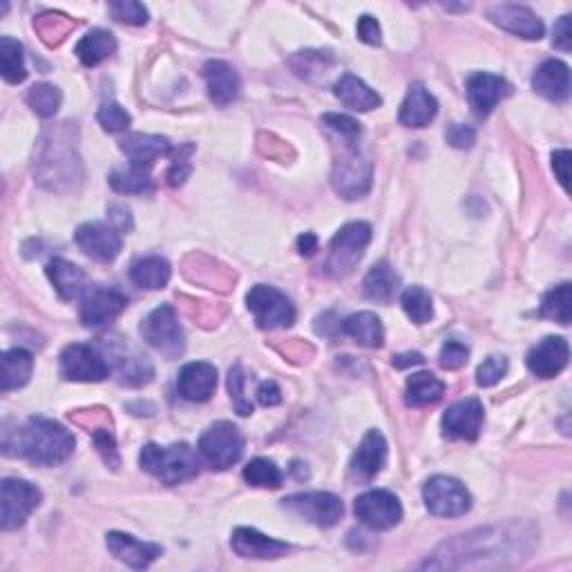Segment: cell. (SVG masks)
<instances>
[{"instance_id":"obj_1","label":"cell","mask_w":572,"mask_h":572,"mask_svg":"<svg viewBox=\"0 0 572 572\" xmlns=\"http://www.w3.org/2000/svg\"><path fill=\"white\" fill-rule=\"evenodd\" d=\"M74 436L61 423L43 416H32L21 429L3 425V452L5 456H23L34 465L54 467L65 463L74 452Z\"/></svg>"},{"instance_id":"obj_2","label":"cell","mask_w":572,"mask_h":572,"mask_svg":"<svg viewBox=\"0 0 572 572\" xmlns=\"http://www.w3.org/2000/svg\"><path fill=\"white\" fill-rule=\"evenodd\" d=\"M34 175L38 184L47 190H72L81 184L83 168L76 150V128L72 123H59V126L47 128L38 141Z\"/></svg>"},{"instance_id":"obj_3","label":"cell","mask_w":572,"mask_h":572,"mask_svg":"<svg viewBox=\"0 0 572 572\" xmlns=\"http://www.w3.org/2000/svg\"><path fill=\"white\" fill-rule=\"evenodd\" d=\"M358 139L360 137L336 135V146H333L331 184L345 199L365 197L371 186V161L360 150Z\"/></svg>"},{"instance_id":"obj_4","label":"cell","mask_w":572,"mask_h":572,"mask_svg":"<svg viewBox=\"0 0 572 572\" xmlns=\"http://www.w3.org/2000/svg\"><path fill=\"white\" fill-rule=\"evenodd\" d=\"M139 463L143 470L166 485L184 483L199 474L197 454L186 443H175L168 447H161L157 443L143 445Z\"/></svg>"},{"instance_id":"obj_5","label":"cell","mask_w":572,"mask_h":572,"mask_svg":"<svg viewBox=\"0 0 572 572\" xmlns=\"http://www.w3.org/2000/svg\"><path fill=\"white\" fill-rule=\"evenodd\" d=\"M371 242V226L365 222H351L342 226L338 235L333 237L329 246V257L324 266V273L331 278H345L356 269V264L362 260L367 244Z\"/></svg>"},{"instance_id":"obj_6","label":"cell","mask_w":572,"mask_h":572,"mask_svg":"<svg viewBox=\"0 0 572 572\" xmlns=\"http://www.w3.org/2000/svg\"><path fill=\"white\" fill-rule=\"evenodd\" d=\"M141 336L152 349H157L168 360L179 358L186 349L184 329H181L173 304H161L159 309L152 311L141 322Z\"/></svg>"},{"instance_id":"obj_7","label":"cell","mask_w":572,"mask_h":572,"mask_svg":"<svg viewBox=\"0 0 572 572\" xmlns=\"http://www.w3.org/2000/svg\"><path fill=\"white\" fill-rule=\"evenodd\" d=\"M199 452L213 470H228L233 463L242 459L244 436L233 423H213L199 438Z\"/></svg>"},{"instance_id":"obj_8","label":"cell","mask_w":572,"mask_h":572,"mask_svg":"<svg viewBox=\"0 0 572 572\" xmlns=\"http://www.w3.org/2000/svg\"><path fill=\"white\" fill-rule=\"evenodd\" d=\"M43 492L23 479H5L0 485V528L16 530L41 505Z\"/></svg>"},{"instance_id":"obj_9","label":"cell","mask_w":572,"mask_h":572,"mask_svg":"<svg viewBox=\"0 0 572 572\" xmlns=\"http://www.w3.org/2000/svg\"><path fill=\"white\" fill-rule=\"evenodd\" d=\"M246 304L257 322V327L264 331L291 327L295 322V307L284 293L266 284H257L246 295Z\"/></svg>"},{"instance_id":"obj_10","label":"cell","mask_w":572,"mask_h":572,"mask_svg":"<svg viewBox=\"0 0 572 572\" xmlns=\"http://www.w3.org/2000/svg\"><path fill=\"white\" fill-rule=\"evenodd\" d=\"M423 499L429 514H434V517L456 519L472 508L470 492L452 476H432L423 488Z\"/></svg>"},{"instance_id":"obj_11","label":"cell","mask_w":572,"mask_h":572,"mask_svg":"<svg viewBox=\"0 0 572 572\" xmlns=\"http://www.w3.org/2000/svg\"><path fill=\"white\" fill-rule=\"evenodd\" d=\"M59 367L61 376L72 383H101L110 376V362L103 358L101 351L92 345H81V342L63 349Z\"/></svg>"},{"instance_id":"obj_12","label":"cell","mask_w":572,"mask_h":572,"mask_svg":"<svg viewBox=\"0 0 572 572\" xmlns=\"http://www.w3.org/2000/svg\"><path fill=\"white\" fill-rule=\"evenodd\" d=\"M282 508L320 528H333L345 514V505L331 492L293 494V497L282 499Z\"/></svg>"},{"instance_id":"obj_13","label":"cell","mask_w":572,"mask_h":572,"mask_svg":"<svg viewBox=\"0 0 572 572\" xmlns=\"http://www.w3.org/2000/svg\"><path fill=\"white\" fill-rule=\"evenodd\" d=\"M356 517L371 530H392L403 519V505L387 490L360 494L354 503Z\"/></svg>"},{"instance_id":"obj_14","label":"cell","mask_w":572,"mask_h":572,"mask_svg":"<svg viewBox=\"0 0 572 572\" xmlns=\"http://www.w3.org/2000/svg\"><path fill=\"white\" fill-rule=\"evenodd\" d=\"M128 307V298L114 289L90 286V291L81 298V322L90 329L108 327Z\"/></svg>"},{"instance_id":"obj_15","label":"cell","mask_w":572,"mask_h":572,"mask_svg":"<svg viewBox=\"0 0 572 572\" xmlns=\"http://www.w3.org/2000/svg\"><path fill=\"white\" fill-rule=\"evenodd\" d=\"M467 99H470V106L474 114L479 119H488L492 110L499 106V101H503L512 92L510 83L503 79V76L490 74V72H476L465 83Z\"/></svg>"},{"instance_id":"obj_16","label":"cell","mask_w":572,"mask_h":572,"mask_svg":"<svg viewBox=\"0 0 572 572\" xmlns=\"http://www.w3.org/2000/svg\"><path fill=\"white\" fill-rule=\"evenodd\" d=\"M485 409L479 398H465L443 416V436L452 441H476L481 434Z\"/></svg>"},{"instance_id":"obj_17","label":"cell","mask_w":572,"mask_h":572,"mask_svg":"<svg viewBox=\"0 0 572 572\" xmlns=\"http://www.w3.org/2000/svg\"><path fill=\"white\" fill-rule=\"evenodd\" d=\"M76 244L81 246V251L92 257L94 262L110 264L117 260L121 253V233L114 226L92 222L83 224L76 231Z\"/></svg>"},{"instance_id":"obj_18","label":"cell","mask_w":572,"mask_h":572,"mask_svg":"<svg viewBox=\"0 0 572 572\" xmlns=\"http://www.w3.org/2000/svg\"><path fill=\"white\" fill-rule=\"evenodd\" d=\"M385 463H387L385 436L383 432H378V429H369L365 438H362L354 459L349 463V474L351 479L358 483H369L371 479H376V474H380Z\"/></svg>"},{"instance_id":"obj_19","label":"cell","mask_w":572,"mask_h":572,"mask_svg":"<svg viewBox=\"0 0 572 572\" xmlns=\"http://www.w3.org/2000/svg\"><path fill=\"white\" fill-rule=\"evenodd\" d=\"M488 18L501 30L526 38V41H539L543 36V23L539 21V16L523 5L490 7Z\"/></svg>"},{"instance_id":"obj_20","label":"cell","mask_w":572,"mask_h":572,"mask_svg":"<svg viewBox=\"0 0 572 572\" xmlns=\"http://www.w3.org/2000/svg\"><path fill=\"white\" fill-rule=\"evenodd\" d=\"M570 358V347L564 338L550 336L530 349L526 365L539 378H555L566 369Z\"/></svg>"},{"instance_id":"obj_21","label":"cell","mask_w":572,"mask_h":572,"mask_svg":"<svg viewBox=\"0 0 572 572\" xmlns=\"http://www.w3.org/2000/svg\"><path fill=\"white\" fill-rule=\"evenodd\" d=\"M106 546L119 561L137 570L148 568L152 561L159 559L161 552H164L157 543L139 541L132 535H126V532H108Z\"/></svg>"},{"instance_id":"obj_22","label":"cell","mask_w":572,"mask_h":572,"mask_svg":"<svg viewBox=\"0 0 572 572\" xmlns=\"http://www.w3.org/2000/svg\"><path fill=\"white\" fill-rule=\"evenodd\" d=\"M204 81L208 88V97H211L215 106H231V103L240 97V74L226 61H208L204 65Z\"/></svg>"},{"instance_id":"obj_23","label":"cell","mask_w":572,"mask_h":572,"mask_svg":"<svg viewBox=\"0 0 572 572\" xmlns=\"http://www.w3.org/2000/svg\"><path fill=\"white\" fill-rule=\"evenodd\" d=\"M217 387V369L208 362H190L179 371L177 389L181 398L190 403H206L215 394Z\"/></svg>"},{"instance_id":"obj_24","label":"cell","mask_w":572,"mask_h":572,"mask_svg":"<svg viewBox=\"0 0 572 572\" xmlns=\"http://www.w3.org/2000/svg\"><path fill=\"white\" fill-rule=\"evenodd\" d=\"M231 546L244 559H278L291 552L289 543L266 537L253 528H237L233 532Z\"/></svg>"},{"instance_id":"obj_25","label":"cell","mask_w":572,"mask_h":572,"mask_svg":"<svg viewBox=\"0 0 572 572\" xmlns=\"http://www.w3.org/2000/svg\"><path fill=\"white\" fill-rule=\"evenodd\" d=\"M110 356L114 360V369H117L121 385H128V387L148 385L152 380V374H155L150 360L146 356H141L139 351H135L130 345H126L123 340L117 347H112Z\"/></svg>"},{"instance_id":"obj_26","label":"cell","mask_w":572,"mask_h":572,"mask_svg":"<svg viewBox=\"0 0 572 572\" xmlns=\"http://www.w3.org/2000/svg\"><path fill=\"white\" fill-rule=\"evenodd\" d=\"M121 150L126 152V157L130 159V166H137L143 170H150L155 166V161L173 155V148H170V141L166 137L159 135H128L121 139Z\"/></svg>"},{"instance_id":"obj_27","label":"cell","mask_w":572,"mask_h":572,"mask_svg":"<svg viewBox=\"0 0 572 572\" xmlns=\"http://www.w3.org/2000/svg\"><path fill=\"white\" fill-rule=\"evenodd\" d=\"M438 114V101L423 83H414L400 106L398 121L407 128H425Z\"/></svg>"},{"instance_id":"obj_28","label":"cell","mask_w":572,"mask_h":572,"mask_svg":"<svg viewBox=\"0 0 572 572\" xmlns=\"http://www.w3.org/2000/svg\"><path fill=\"white\" fill-rule=\"evenodd\" d=\"M532 88L543 99L564 103L570 97V68L564 61L550 59L532 76Z\"/></svg>"},{"instance_id":"obj_29","label":"cell","mask_w":572,"mask_h":572,"mask_svg":"<svg viewBox=\"0 0 572 572\" xmlns=\"http://www.w3.org/2000/svg\"><path fill=\"white\" fill-rule=\"evenodd\" d=\"M47 278L52 280L56 293L68 302L79 300L90 291L88 275H85L79 266L68 260H61V257H56V260L47 264Z\"/></svg>"},{"instance_id":"obj_30","label":"cell","mask_w":572,"mask_h":572,"mask_svg":"<svg viewBox=\"0 0 572 572\" xmlns=\"http://www.w3.org/2000/svg\"><path fill=\"white\" fill-rule=\"evenodd\" d=\"M74 421L88 427V432H92L94 445H97V450L101 452L103 461L110 467H117L119 465L117 443H114L108 412H103V409H85L83 414H74Z\"/></svg>"},{"instance_id":"obj_31","label":"cell","mask_w":572,"mask_h":572,"mask_svg":"<svg viewBox=\"0 0 572 572\" xmlns=\"http://www.w3.org/2000/svg\"><path fill=\"white\" fill-rule=\"evenodd\" d=\"M336 97L345 103L347 108L358 110V112H369L380 108V94L376 90H371L369 85L358 79L356 74H342L340 81L336 83Z\"/></svg>"},{"instance_id":"obj_32","label":"cell","mask_w":572,"mask_h":572,"mask_svg":"<svg viewBox=\"0 0 572 572\" xmlns=\"http://www.w3.org/2000/svg\"><path fill=\"white\" fill-rule=\"evenodd\" d=\"M342 333H347L349 338H354L360 347L367 349H378L383 347L385 342V329L383 322L376 316V313L369 311H360L349 316L345 322H342Z\"/></svg>"},{"instance_id":"obj_33","label":"cell","mask_w":572,"mask_h":572,"mask_svg":"<svg viewBox=\"0 0 572 572\" xmlns=\"http://www.w3.org/2000/svg\"><path fill=\"white\" fill-rule=\"evenodd\" d=\"M34 369V358L30 351L25 349H9L3 354V378H0V389L3 392H12V389H21L30 383Z\"/></svg>"},{"instance_id":"obj_34","label":"cell","mask_w":572,"mask_h":572,"mask_svg":"<svg viewBox=\"0 0 572 572\" xmlns=\"http://www.w3.org/2000/svg\"><path fill=\"white\" fill-rule=\"evenodd\" d=\"M114 52H117V38L108 30H92L76 45V56L85 68H94V65L110 59Z\"/></svg>"},{"instance_id":"obj_35","label":"cell","mask_w":572,"mask_h":572,"mask_svg":"<svg viewBox=\"0 0 572 572\" xmlns=\"http://www.w3.org/2000/svg\"><path fill=\"white\" fill-rule=\"evenodd\" d=\"M170 275H173V269H170L168 260L157 255L143 257V260L132 264L130 269V280L135 282L141 289H164V286L170 282Z\"/></svg>"},{"instance_id":"obj_36","label":"cell","mask_w":572,"mask_h":572,"mask_svg":"<svg viewBox=\"0 0 572 572\" xmlns=\"http://www.w3.org/2000/svg\"><path fill=\"white\" fill-rule=\"evenodd\" d=\"M398 286H400L398 273L387 262H378L365 278V295L369 300L387 304L394 300Z\"/></svg>"},{"instance_id":"obj_37","label":"cell","mask_w":572,"mask_h":572,"mask_svg":"<svg viewBox=\"0 0 572 572\" xmlns=\"http://www.w3.org/2000/svg\"><path fill=\"white\" fill-rule=\"evenodd\" d=\"M445 394V385L429 371H421V374H412L407 380V405L409 407H425L432 405L436 400H441Z\"/></svg>"},{"instance_id":"obj_38","label":"cell","mask_w":572,"mask_h":572,"mask_svg":"<svg viewBox=\"0 0 572 572\" xmlns=\"http://www.w3.org/2000/svg\"><path fill=\"white\" fill-rule=\"evenodd\" d=\"M0 65H3V79L7 83L18 85L27 79L23 45L12 36L0 38Z\"/></svg>"},{"instance_id":"obj_39","label":"cell","mask_w":572,"mask_h":572,"mask_svg":"<svg viewBox=\"0 0 572 572\" xmlns=\"http://www.w3.org/2000/svg\"><path fill=\"white\" fill-rule=\"evenodd\" d=\"M541 318L555 320L559 324H570L572 307H570V282L555 286V289L546 293L539 309Z\"/></svg>"},{"instance_id":"obj_40","label":"cell","mask_w":572,"mask_h":572,"mask_svg":"<svg viewBox=\"0 0 572 572\" xmlns=\"http://www.w3.org/2000/svg\"><path fill=\"white\" fill-rule=\"evenodd\" d=\"M61 101V90L52 83H36L32 85L30 92H27V103H30V108L43 119L54 117L61 108Z\"/></svg>"},{"instance_id":"obj_41","label":"cell","mask_w":572,"mask_h":572,"mask_svg":"<svg viewBox=\"0 0 572 572\" xmlns=\"http://www.w3.org/2000/svg\"><path fill=\"white\" fill-rule=\"evenodd\" d=\"M403 309L407 313V318L414 324H425L432 320L434 307H432V295H429L423 286H409L403 293Z\"/></svg>"},{"instance_id":"obj_42","label":"cell","mask_w":572,"mask_h":572,"mask_svg":"<svg viewBox=\"0 0 572 572\" xmlns=\"http://www.w3.org/2000/svg\"><path fill=\"white\" fill-rule=\"evenodd\" d=\"M150 170H143L137 166H130L128 170H114L110 175V186L117 190V193L126 195H141L150 188Z\"/></svg>"},{"instance_id":"obj_43","label":"cell","mask_w":572,"mask_h":572,"mask_svg":"<svg viewBox=\"0 0 572 572\" xmlns=\"http://www.w3.org/2000/svg\"><path fill=\"white\" fill-rule=\"evenodd\" d=\"M244 479L246 483L255 485V488L278 490L282 485V472L278 470V465L269 459H253L244 467Z\"/></svg>"},{"instance_id":"obj_44","label":"cell","mask_w":572,"mask_h":572,"mask_svg":"<svg viewBox=\"0 0 572 572\" xmlns=\"http://www.w3.org/2000/svg\"><path fill=\"white\" fill-rule=\"evenodd\" d=\"M193 155H195V146L193 143H184V146H179L173 150V155H170V168H168V184L173 188L184 186V181L193 173Z\"/></svg>"},{"instance_id":"obj_45","label":"cell","mask_w":572,"mask_h":572,"mask_svg":"<svg viewBox=\"0 0 572 572\" xmlns=\"http://www.w3.org/2000/svg\"><path fill=\"white\" fill-rule=\"evenodd\" d=\"M72 27L74 23L68 21V16L61 14H43L34 21V30H38L47 45H59Z\"/></svg>"},{"instance_id":"obj_46","label":"cell","mask_w":572,"mask_h":572,"mask_svg":"<svg viewBox=\"0 0 572 572\" xmlns=\"http://www.w3.org/2000/svg\"><path fill=\"white\" fill-rule=\"evenodd\" d=\"M101 128L106 132H126L130 128V114L126 108H121L117 101H106L97 112Z\"/></svg>"},{"instance_id":"obj_47","label":"cell","mask_w":572,"mask_h":572,"mask_svg":"<svg viewBox=\"0 0 572 572\" xmlns=\"http://www.w3.org/2000/svg\"><path fill=\"white\" fill-rule=\"evenodd\" d=\"M244 385H246L244 369L240 365H235L231 369V374H228V392H231V398H233V405L237 409V414L249 416V414H253V403H251L249 398H246Z\"/></svg>"},{"instance_id":"obj_48","label":"cell","mask_w":572,"mask_h":572,"mask_svg":"<svg viewBox=\"0 0 572 572\" xmlns=\"http://www.w3.org/2000/svg\"><path fill=\"white\" fill-rule=\"evenodd\" d=\"M505 371H508V358H503V356L485 358L479 365V369H476V383H479L481 387L497 385L499 380L505 376Z\"/></svg>"},{"instance_id":"obj_49","label":"cell","mask_w":572,"mask_h":572,"mask_svg":"<svg viewBox=\"0 0 572 572\" xmlns=\"http://www.w3.org/2000/svg\"><path fill=\"white\" fill-rule=\"evenodd\" d=\"M110 12L119 23L128 25H146L148 9L135 0H121V3H110Z\"/></svg>"},{"instance_id":"obj_50","label":"cell","mask_w":572,"mask_h":572,"mask_svg":"<svg viewBox=\"0 0 572 572\" xmlns=\"http://www.w3.org/2000/svg\"><path fill=\"white\" fill-rule=\"evenodd\" d=\"M322 123L327 126L333 135H340V137H360V123L356 119L347 117V114H336V112H329L322 117Z\"/></svg>"},{"instance_id":"obj_51","label":"cell","mask_w":572,"mask_h":572,"mask_svg":"<svg viewBox=\"0 0 572 572\" xmlns=\"http://www.w3.org/2000/svg\"><path fill=\"white\" fill-rule=\"evenodd\" d=\"M467 358H470V349L461 342H447L441 349V367L445 369H461Z\"/></svg>"},{"instance_id":"obj_52","label":"cell","mask_w":572,"mask_h":572,"mask_svg":"<svg viewBox=\"0 0 572 572\" xmlns=\"http://www.w3.org/2000/svg\"><path fill=\"white\" fill-rule=\"evenodd\" d=\"M445 139H447V143H450L452 148L465 150V148L474 146L476 132H474V128L465 126V123H452V126L447 128V132H445Z\"/></svg>"},{"instance_id":"obj_53","label":"cell","mask_w":572,"mask_h":572,"mask_svg":"<svg viewBox=\"0 0 572 572\" xmlns=\"http://www.w3.org/2000/svg\"><path fill=\"white\" fill-rule=\"evenodd\" d=\"M358 36H360V41L362 43H367V45H380L383 43V32H380V25L374 16H360V21H358Z\"/></svg>"},{"instance_id":"obj_54","label":"cell","mask_w":572,"mask_h":572,"mask_svg":"<svg viewBox=\"0 0 572 572\" xmlns=\"http://www.w3.org/2000/svg\"><path fill=\"white\" fill-rule=\"evenodd\" d=\"M552 45L559 47L561 52H570V47H572L570 16H561V21L555 25V32H552Z\"/></svg>"},{"instance_id":"obj_55","label":"cell","mask_w":572,"mask_h":572,"mask_svg":"<svg viewBox=\"0 0 572 572\" xmlns=\"http://www.w3.org/2000/svg\"><path fill=\"white\" fill-rule=\"evenodd\" d=\"M257 400H260V405H264V407L280 405L282 403V392H280L278 383H275V380H264V383L260 385V389H257Z\"/></svg>"},{"instance_id":"obj_56","label":"cell","mask_w":572,"mask_h":572,"mask_svg":"<svg viewBox=\"0 0 572 572\" xmlns=\"http://www.w3.org/2000/svg\"><path fill=\"white\" fill-rule=\"evenodd\" d=\"M568 166H570V150H557L555 155H552V168H555L559 184L568 190Z\"/></svg>"},{"instance_id":"obj_57","label":"cell","mask_w":572,"mask_h":572,"mask_svg":"<svg viewBox=\"0 0 572 572\" xmlns=\"http://www.w3.org/2000/svg\"><path fill=\"white\" fill-rule=\"evenodd\" d=\"M110 222L112 226L117 228V231H130L132 228V219H130V211H126V208H121V206H114L110 208Z\"/></svg>"},{"instance_id":"obj_58","label":"cell","mask_w":572,"mask_h":572,"mask_svg":"<svg viewBox=\"0 0 572 572\" xmlns=\"http://www.w3.org/2000/svg\"><path fill=\"white\" fill-rule=\"evenodd\" d=\"M298 251H300V255L311 257L313 253L318 251V237L313 235V233L300 235V237H298Z\"/></svg>"},{"instance_id":"obj_59","label":"cell","mask_w":572,"mask_h":572,"mask_svg":"<svg viewBox=\"0 0 572 572\" xmlns=\"http://www.w3.org/2000/svg\"><path fill=\"white\" fill-rule=\"evenodd\" d=\"M423 362H425V358L421 354H398V356H394V367H398V369L423 365Z\"/></svg>"}]
</instances>
